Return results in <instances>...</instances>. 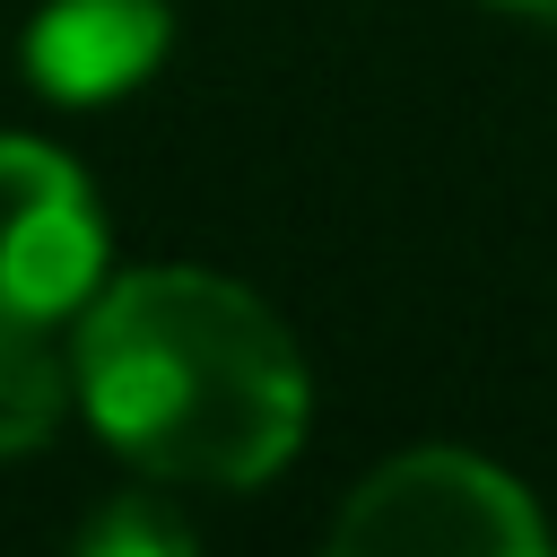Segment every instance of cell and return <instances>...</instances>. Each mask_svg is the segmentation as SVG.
<instances>
[{
  "mask_svg": "<svg viewBox=\"0 0 557 557\" xmlns=\"http://www.w3.org/2000/svg\"><path fill=\"white\" fill-rule=\"evenodd\" d=\"M165 52V0H52L26 26V70L61 104H104L139 87Z\"/></svg>",
  "mask_w": 557,
  "mask_h": 557,
  "instance_id": "obj_4",
  "label": "cell"
},
{
  "mask_svg": "<svg viewBox=\"0 0 557 557\" xmlns=\"http://www.w3.org/2000/svg\"><path fill=\"white\" fill-rule=\"evenodd\" d=\"M70 400V374L52 366V348L35 339V322H0V453H26L52 435Z\"/></svg>",
  "mask_w": 557,
  "mask_h": 557,
  "instance_id": "obj_5",
  "label": "cell"
},
{
  "mask_svg": "<svg viewBox=\"0 0 557 557\" xmlns=\"http://www.w3.org/2000/svg\"><path fill=\"white\" fill-rule=\"evenodd\" d=\"M331 540L357 557H540L548 522L505 470L470 453H409L348 496Z\"/></svg>",
  "mask_w": 557,
  "mask_h": 557,
  "instance_id": "obj_2",
  "label": "cell"
},
{
  "mask_svg": "<svg viewBox=\"0 0 557 557\" xmlns=\"http://www.w3.org/2000/svg\"><path fill=\"white\" fill-rule=\"evenodd\" d=\"M78 400L148 479L252 487L305 435V366L270 305L209 270H131L78 322Z\"/></svg>",
  "mask_w": 557,
  "mask_h": 557,
  "instance_id": "obj_1",
  "label": "cell"
},
{
  "mask_svg": "<svg viewBox=\"0 0 557 557\" xmlns=\"http://www.w3.org/2000/svg\"><path fill=\"white\" fill-rule=\"evenodd\" d=\"M505 9H557V0H505Z\"/></svg>",
  "mask_w": 557,
  "mask_h": 557,
  "instance_id": "obj_6",
  "label": "cell"
},
{
  "mask_svg": "<svg viewBox=\"0 0 557 557\" xmlns=\"http://www.w3.org/2000/svg\"><path fill=\"white\" fill-rule=\"evenodd\" d=\"M104 278V218L70 157L0 139V322H52Z\"/></svg>",
  "mask_w": 557,
  "mask_h": 557,
  "instance_id": "obj_3",
  "label": "cell"
}]
</instances>
